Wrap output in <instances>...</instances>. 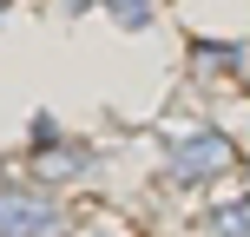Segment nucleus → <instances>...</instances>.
<instances>
[{"mask_svg": "<svg viewBox=\"0 0 250 237\" xmlns=\"http://www.w3.org/2000/svg\"><path fill=\"white\" fill-rule=\"evenodd\" d=\"M198 66H204V73H224V66H244V53H237V46H217V40H204V46H198Z\"/></svg>", "mask_w": 250, "mask_h": 237, "instance_id": "4", "label": "nucleus"}, {"mask_svg": "<svg viewBox=\"0 0 250 237\" xmlns=\"http://www.w3.org/2000/svg\"><path fill=\"white\" fill-rule=\"evenodd\" d=\"M244 79H250V60H244Z\"/></svg>", "mask_w": 250, "mask_h": 237, "instance_id": "6", "label": "nucleus"}, {"mask_svg": "<svg viewBox=\"0 0 250 237\" xmlns=\"http://www.w3.org/2000/svg\"><path fill=\"white\" fill-rule=\"evenodd\" d=\"M230 165H237V151H230L224 132H191L185 145L171 151V178H185V185H204V178L230 172Z\"/></svg>", "mask_w": 250, "mask_h": 237, "instance_id": "1", "label": "nucleus"}, {"mask_svg": "<svg viewBox=\"0 0 250 237\" xmlns=\"http://www.w3.org/2000/svg\"><path fill=\"white\" fill-rule=\"evenodd\" d=\"M105 7H112V20H119V26H145L151 13H158V0H105Z\"/></svg>", "mask_w": 250, "mask_h": 237, "instance_id": "3", "label": "nucleus"}, {"mask_svg": "<svg viewBox=\"0 0 250 237\" xmlns=\"http://www.w3.org/2000/svg\"><path fill=\"white\" fill-rule=\"evenodd\" d=\"M217 237H250V204H224L217 211Z\"/></svg>", "mask_w": 250, "mask_h": 237, "instance_id": "5", "label": "nucleus"}, {"mask_svg": "<svg viewBox=\"0 0 250 237\" xmlns=\"http://www.w3.org/2000/svg\"><path fill=\"white\" fill-rule=\"evenodd\" d=\"M0 237H60V211L26 191H0Z\"/></svg>", "mask_w": 250, "mask_h": 237, "instance_id": "2", "label": "nucleus"}]
</instances>
